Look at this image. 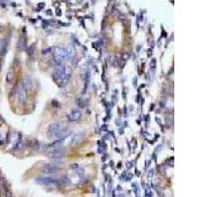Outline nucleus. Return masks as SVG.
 Listing matches in <instances>:
<instances>
[{"mask_svg":"<svg viewBox=\"0 0 197 197\" xmlns=\"http://www.w3.org/2000/svg\"><path fill=\"white\" fill-rule=\"evenodd\" d=\"M153 175H154V172H153L152 169H151V172H149V174H148V176H149V178H152V176H153Z\"/></svg>","mask_w":197,"mask_h":197,"instance_id":"2eb2a0df","label":"nucleus"},{"mask_svg":"<svg viewBox=\"0 0 197 197\" xmlns=\"http://www.w3.org/2000/svg\"><path fill=\"white\" fill-rule=\"evenodd\" d=\"M14 78H15V75L13 71H9V72H7V74H6V81H7V83H12L13 81H14Z\"/></svg>","mask_w":197,"mask_h":197,"instance_id":"f8f14e48","label":"nucleus"},{"mask_svg":"<svg viewBox=\"0 0 197 197\" xmlns=\"http://www.w3.org/2000/svg\"><path fill=\"white\" fill-rule=\"evenodd\" d=\"M0 140H2V134L0 133Z\"/></svg>","mask_w":197,"mask_h":197,"instance_id":"a211bd4d","label":"nucleus"},{"mask_svg":"<svg viewBox=\"0 0 197 197\" xmlns=\"http://www.w3.org/2000/svg\"><path fill=\"white\" fill-rule=\"evenodd\" d=\"M7 197H13V196H12V193L10 192V191H7Z\"/></svg>","mask_w":197,"mask_h":197,"instance_id":"dca6fc26","label":"nucleus"},{"mask_svg":"<svg viewBox=\"0 0 197 197\" xmlns=\"http://www.w3.org/2000/svg\"><path fill=\"white\" fill-rule=\"evenodd\" d=\"M36 181L40 183V184L46 185V186H49V185H53V184H57L59 185L60 182L55 179L52 176H40V178H36Z\"/></svg>","mask_w":197,"mask_h":197,"instance_id":"7ed1b4c3","label":"nucleus"},{"mask_svg":"<svg viewBox=\"0 0 197 197\" xmlns=\"http://www.w3.org/2000/svg\"><path fill=\"white\" fill-rule=\"evenodd\" d=\"M18 97H19V100L21 101H25V99H26V95H25V92H24L23 89H21V90H20V91L18 92Z\"/></svg>","mask_w":197,"mask_h":197,"instance_id":"ddd939ff","label":"nucleus"},{"mask_svg":"<svg viewBox=\"0 0 197 197\" xmlns=\"http://www.w3.org/2000/svg\"><path fill=\"white\" fill-rule=\"evenodd\" d=\"M53 80L59 85L64 86L71 77V69L68 66H58L53 71Z\"/></svg>","mask_w":197,"mask_h":197,"instance_id":"f257e3e1","label":"nucleus"},{"mask_svg":"<svg viewBox=\"0 0 197 197\" xmlns=\"http://www.w3.org/2000/svg\"><path fill=\"white\" fill-rule=\"evenodd\" d=\"M32 86H33L32 80H31L29 77H26L25 79H24V81H23V87H24V89L29 90V89H31V88H32Z\"/></svg>","mask_w":197,"mask_h":197,"instance_id":"9d476101","label":"nucleus"},{"mask_svg":"<svg viewBox=\"0 0 197 197\" xmlns=\"http://www.w3.org/2000/svg\"><path fill=\"white\" fill-rule=\"evenodd\" d=\"M84 137V133H77V134H75L74 136L71 138V142L70 143L72 144V145H74V144H76V143H78L79 141H81L82 140V138Z\"/></svg>","mask_w":197,"mask_h":197,"instance_id":"0eeeda50","label":"nucleus"},{"mask_svg":"<svg viewBox=\"0 0 197 197\" xmlns=\"http://www.w3.org/2000/svg\"><path fill=\"white\" fill-rule=\"evenodd\" d=\"M63 156H64V151H62V150H55L54 152L51 153V155H50V158L57 160V159L62 158Z\"/></svg>","mask_w":197,"mask_h":197,"instance_id":"1a4fd4ad","label":"nucleus"},{"mask_svg":"<svg viewBox=\"0 0 197 197\" xmlns=\"http://www.w3.org/2000/svg\"><path fill=\"white\" fill-rule=\"evenodd\" d=\"M0 68H1V62H0Z\"/></svg>","mask_w":197,"mask_h":197,"instance_id":"6ab92c4d","label":"nucleus"},{"mask_svg":"<svg viewBox=\"0 0 197 197\" xmlns=\"http://www.w3.org/2000/svg\"><path fill=\"white\" fill-rule=\"evenodd\" d=\"M131 167H132V163H128V164H127V168L131 169Z\"/></svg>","mask_w":197,"mask_h":197,"instance_id":"f3484780","label":"nucleus"},{"mask_svg":"<svg viewBox=\"0 0 197 197\" xmlns=\"http://www.w3.org/2000/svg\"><path fill=\"white\" fill-rule=\"evenodd\" d=\"M58 169H59L58 166H55L53 164H49V165H46L45 167L43 168V172H46V174H53V172H57Z\"/></svg>","mask_w":197,"mask_h":197,"instance_id":"39448f33","label":"nucleus"},{"mask_svg":"<svg viewBox=\"0 0 197 197\" xmlns=\"http://www.w3.org/2000/svg\"><path fill=\"white\" fill-rule=\"evenodd\" d=\"M26 46H27V43H26V40L24 38H21L19 40V43H18V49L20 51H24L26 49Z\"/></svg>","mask_w":197,"mask_h":197,"instance_id":"9b49d317","label":"nucleus"},{"mask_svg":"<svg viewBox=\"0 0 197 197\" xmlns=\"http://www.w3.org/2000/svg\"><path fill=\"white\" fill-rule=\"evenodd\" d=\"M53 55H54V61H55L57 64H61L66 58H68L66 49H62V47H59V46H56L55 49H53Z\"/></svg>","mask_w":197,"mask_h":197,"instance_id":"f03ea898","label":"nucleus"},{"mask_svg":"<svg viewBox=\"0 0 197 197\" xmlns=\"http://www.w3.org/2000/svg\"><path fill=\"white\" fill-rule=\"evenodd\" d=\"M146 195H147L148 197H152L153 196V193L151 190H146Z\"/></svg>","mask_w":197,"mask_h":197,"instance_id":"4468645a","label":"nucleus"},{"mask_svg":"<svg viewBox=\"0 0 197 197\" xmlns=\"http://www.w3.org/2000/svg\"><path fill=\"white\" fill-rule=\"evenodd\" d=\"M7 50V43L5 40H0V55H4Z\"/></svg>","mask_w":197,"mask_h":197,"instance_id":"6e6552de","label":"nucleus"},{"mask_svg":"<svg viewBox=\"0 0 197 197\" xmlns=\"http://www.w3.org/2000/svg\"><path fill=\"white\" fill-rule=\"evenodd\" d=\"M81 117V113L79 110H73L71 111L70 114L68 115V119L70 121H77L79 120Z\"/></svg>","mask_w":197,"mask_h":197,"instance_id":"423d86ee","label":"nucleus"},{"mask_svg":"<svg viewBox=\"0 0 197 197\" xmlns=\"http://www.w3.org/2000/svg\"><path fill=\"white\" fill-rule=\"evenodd\" d=\"M64 128L66 127L63 123H52L49 127V134L51 136H57Z\"/></svg>","mask_w":197,"mask_h":197,"instance_id":"20e7f679","label":"nucleus"}]
</instances>
